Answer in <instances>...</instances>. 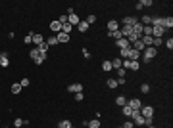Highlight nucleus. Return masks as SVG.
Returning <instances> with one entry per match:
<instances>
[{
  "label": "nucleus",
  "mask_w": 173,
  "mask_h": 128,
  "mask_svg": "<svg viewBox=\"0 0 173 128\" xmlns=\"http://www.w3.org/2000/svg\"><path fill=\"white\" fill-rule=\"evenodd\" d=\"M166 32V29L164 27H152V36L154 38H162V34Z\"/></svg>",
  "instance_id": "nucleus-7"
},
{
  "label": "nucleus",
  "mask_w": 173,
  "mask_h": 128,
  "mask_svg": "<svg viewBox=\"0 0 173 128\" xmlns=\"http://www.w3.org/2000/svg\"><path fill=\"white\" fill-rule=\"evenodd\" d=\"M23 124H25V121H23V119H15V121H13V126L18 128V126H23Z\"/></svg>",
  "instance_id": "nucleus-36"
},
{
  "label": "nucleus",
  "mask_w": 173,
  "mask_h": 128,
  "mask_svg": "<svg viewBox=\"0 0 173 128\" xmlns=\"http://www.w3.org/2000/svg\"><path fill=\"white\" fill-rule=\"evenodd\" d=\"M115 46H117L119 50H129V48H131V44H129V40H127V38H119V40H115Z\"/></svg>",
  "instance_id": "nucleus-6"
},
{
  "label": "nucleus",
  "mask_w": 173,
  "mask_h": 128,
  "mask_svg": "<svg viewBox=\"0 0 173 128\" xmlns=\"http://www.w3.org/2000/svg\"><path fill=\"white\" fill-rule=\"evenodd\" d=\"M162 27H164L166 31H167V29H171V27H173V19H171V17H164V25H162Z\"/></svg>",
  "instance_id": "nucleus-18"
},
{
  "label": "nucleus",
  "mask_w": 173,
  "mask_h": 128,
  "mask_svg": "<svg viewBox=\"0 0 173 128\" xmlns=\"http://www.w3.org/2000/svg\"><path fill=\"white\" fill-rule=\"evenodd\" d=\"M33 42H35V44H42V42H44V36H42V34H37V32H35V34H33Z\"/></svg>",
  "instance_id": "nucleus-17"
},
{
  "label": "nucleus",
  "mask_w": 173,
  "mask_h": 128,
  "mask_svg": "<svg viewBox=\"0 0 173 128\" xmlns=\"http://www.w3.org/2000/svg\"><path fill=\"white\" fill-rule=\"evenodd\" d=\"M60 128H71V121H67V119L62 121V122H60Z\"/></svg>",
  "instance_id": "nucleus-33"
},
{
  "label": "nucleus",
  "mask_w": 173,
  "mask_h": 128,
  "mask_svg": "<svg viewBox=\"0 0 173 128\" xmlns=\"http://www.w3.org/2000/svg\"><path fill=\"white\" fill-rule=\"evenodd\" d=\"M114 69V67H112V61H108V59H106V61H102V71H106V73H108V71H112Z\"/></svg>",
  "instance_id": "nucleus-23"
},
{
  "label": "nucleus",
  "mask_w": 173,
  "mask_h": 128,
  "mask_svg": "<svg viewBox=\"0 0 173 128\" xmlns=\"http://www.w3.org/2000/svg\"><path fill=\"white\" fill-rule=\"evenodd\" d=\"M137 17H133V15H127V17H123V25H127V27H133L135 23H137Z\"/></svg>",
  "instance_id": "nucleus-10"
},
{
  "label": "nucleus",
  "mask_w": 173,
  "mask_h": 128,
  "mask_svg": "<svg viewBox=\"0 0 173 128\" xmlns=\"http://www.w3.org/2000/svg\"><path fill=\"white\" fill-rule=\"evenodd\" d=\"M71 128H73V126H71Z\"/></svg>",
  "instance_id": "nucleus-47"
},
{
  "label": "nucleus",
  "mask_w": 173,
  "mask_h": 128,
  "mask_svg": "<svg viewBox=\"0 0 173 128\" xmlns=\"http://www.w3.org/2000/svg\"><path fill=\"white\" fill-rule=\"evenodd\" d=\"M142 29H144V27H142L141 23L137 21V23H135V25H133V34H137V36L141 38V36H142Z\"/></svg>",
  "instance_id": "nucleus-9"
},
{
  "label": "nucleus",
  "mask_w": 173,
  "mask_h": 128,
  "mask_svg": "<svg viewBox=\"0 0 173 128\" xmlns=\"http://www.w3.org/2000/svg\"><path fill=\"white\" fill-rule=\"evenodd\" d=\"M114 31H119V23L117 21H108V32H114Z\"/></svg>",
  "instance_id": "nucleus-14"
},
{
  "label": "nucleus",
  "mask_w": 173,
  "mask_h": 128,
  "mask_svg": "<svg viewBox=\"0 0 173 128\" xmlns=\"http://www.w3.org/2000/svg\"><path fill=\"white\" fill-rule=\"evenodd\" d=\"M19 92H21V84H19V82L12 84V94H19Z\"/></svg>",
  "instance_id": "nucleus-27"
},
{
  "label": "nucleus",
  "mask_w": 173,
  "mask_h": 128,
  "mask_svg": "<svg viewBox=\"0 0 173 128\" xmlns=\"http://www.w3.org/2000/svg\"><path fill=\"white\" fill-rule=\"evenodd\" d=\"M33 34H35V32H29V34L25 36V40H23L25 44H31V42H33Z\"/></svg>",
  "instance_id": "nucleus-37"
},
{
  "label": "nucleus",
  "mask_w": 173,
  "mask_h": 128,
  "mask_svg": "<svg viewBox=\"0 0 173 128\" xmlns=\"http://www.w3.org/2000/svg\"><path fill=\"white\" fill-rule=\"evenodd\" d=\"M112 67H114V69H121V58H115L114 61H112Z\"/></svg>",
  "instance_id": "nucleus-26"
},
{
  "label": "nucleus",
  "mask_w": 173,
  "mask_h": 128,
  "mask_svg": "<svg viewBox=\"0 0 173 128\" xmlns=\"http://www.w3.org/2000/svg\"><path fill=\"white\" fill-rule=\"evenodd\" d=\"M115 105H119V107L127 105V97H125V96H117V97H115Z\"/></svg>",
  "instance_id": "nucleus-16"
},
{
  "label": "nucleus",
  "mask_w": 173,
  "mask_h": 128,
  "mask_svg": "<svg viewBox=\"0 0 173 128\" xmlns=\"http://www.w3.org/2000/svg\"><path fill=\"white\" fill-rule=\"evenodd\" d=\"M19 84H21V88H25V86H29V84H31V80H29V78H21V80H19Z\"/></svg>",
  "instance_id": "nucleus-35"
},
{
  "label": "nucleus",
  "mask_w": 173,
  "mask_h": 128,
  "mask_svg": "<svg viewBox=\"0 0 173 128\" xmlns=\"http://www.w3.org/2000/svg\"><path fill=\"white\" fill-rule=\"evenodd\" d=\"M67 90H69L71 94H77V92H83V84H69V86H67Z\"/></svg>",
  "instance_id": "nucleus-8"
},
{
  "label": "nucleus",
  "mask_w": 173,
  "mask_h": 128,
  "mask_svg": "<svg viewBox=\"0 0 173 128\" xmlns=\"http://www.w3.org/2000/svg\"><path fill=\"white\" fill-rule=\"evenodd\" d=\"M119 84H117V80L115 78H108V88H117Z\"/></svg>",
  "instance_id": "nucleus-30"
},
{
  "label": "nucleus",
  "mask_w": 173,
  "mask_h": 128,
  "mask_svg": "<svg viewBox=\"0 0 173 128\" xmlns=\"http://www.w3.org/2000/svg\"><path fill=\"white\" fill-rule=\"evenodd\" d=\"M108 36H114L115 40H119V38H121V31H114V32H108Z\"/></svg>",
  "instance_id": "nucleus-31"
},
{
  "label": "nucleus",
  "mask_w": 173,
  "mask_h": 128,
  "mask_svg": "<svg viewBox=\"0 0 173 128\" xmlns=\"http://www.w3.org/2000/svg\"><path fill=\"white\" fill-rule=\"evenodd\" d=\"M81 52H83V56H85V58H87V59H89V58H90V52H89V50H87V48H83V50H81Z\"/></svg>",
  "instance_id": "nucleus-45"
},
{
  "label": "nucleus",
  "mask_w": 173,
  "mask_h": 128,
  "mask_svg": "<svg viewBox=\"0 0 173 128\" xmlns=\"http://www.w3.org/2000/svg\"><path fill=\"white\" fill-rule=\"evenodd\" d=\"M67 23H69L71 27H77V25H79V15L75 13V10H73V8H67Z\"/></svg>",
  "instance_id": "nucleus-2"
},
{
  "label": "nucleus",
  "mask_w": 173,
  "mask_h": 128,
  "mask_svg": "<svg viewBox=\"0 0 173 128\" xmlns=\"http://www.w3.org/2000/svg\"><path fill=\"white\" fill-rule=\"evenodd\" d=\"M71 29H73V27H71L69 23H64V25H62V32H65V34H69Z\"/></svg>",
  "instance_id": "nucleus-28"
},
{
  "label": "nucleus",
  "mask_w": 173,
  "mask_h": 128,
  "mask_svg": "<svg viewBox=\"0 0 173 128\" xmlns=\"http://www.w3.org/2000/svg\"><path fill=\"white\" fill-rule=\"evenodd\" d=\"M121 58L123 59H129V58H131V48H129V50H121Z\"/></svg>",
  "instance_id": "nucleus-32"
},
{
  "label": "nucleus",
  "mask_w": 173,
  "mask_h": 128,
  "mask_svg": "<svg viewBox=\"0 0 173 128\" xmlns=\"http://www.w3.org/2000/svg\"><path fill=\"white\" fill-rule=\"evenodd\" d=\"M0 58H2V52H0Z\"/></svg>",
  "instance_id": "nucleus-46"
},
{
  "label": "nucleus",
  "mask_w": 173,
  "mask_h": 128,
  "mask_svg": "<svg viewBox=\"0 0 173 128\" xmlns=\"http://www.w3.org/2000/svg\"><path fill=\"white\" fill-rule=\"evenodd\" d=\"M94 21H96V15H89V17H87V25H92Z\"/></svg>",
  "instance_id": "nucleus-38"
},
{
  "label": "nucleus",
  "mask_w": 173,
  "mask_h": 128,
  "mask_svg": "<svg viewBox=\"0 0 173 128\" xmlns=\"http://www.w3.org/2000/svg\"><path fill=\"white\" fill-rule=\"evenodd\" d=\"M60 23H62V25H64V23H67V13H64V15H62V17H60Z\"/></svg>",
  "instance_id": "nucleus-43"
},
{
  "label": "nucleus",
  "mask_w": 173,
  "mask_h": 128,
  "mask_svg": "<svg viewBox=\"0 0 173 128\" xmlns=\"http://www.w3.org/2000/svg\"><path fill=\"white\" fill-rule=\"evenodd\" d=\"M46 44H48V46H56V44H60V42H58V38H56V34H54V36H48V38H46Z\"/></svg>",
  "instance_id": "nucleus-22"
},
{
  "label": "nucleus",
  "mask_w": 173,
  "mask_h": 128,
  "mask_svg": "<svg viewBox=\"0 0 173 128\" xmlns=\"http://www.w3.org/2000/svg\"><path fill=\"white\" fill-rule=\"evenodd\" d=\"M139 113H141V115L144 117V119H152V117H154V107H152V105L141 107V109H139Z\"/></svg>",
  "instance_id": "nucleus-3"
},
{
  "label": "nucleus",
  "mask_w": 173,
  "mask_h": 128,
  "mask_svg": "<svg viewBox=\"0 0 173 128\" xmlns=\"http://www.w3.org/2000/svg\"><path fill=\"white\" fill-rule=\"evenodd\" d=\"M131 117H133V124H137V126H142V124L146 122V119H144L139 111H133V115H131Z\"/></svg>",
  "instance_id": "nucleus-4"
},
{
  "label": "nucleus",
  "mask_w": 173,
  "mask_h": 128,
  "mask_svg": "<svg viewBox=\"0 0 173 128\" xmlns=\"http://www.w3.org/2000/svg\"><path fill=\"white\" fill-rule=\"evenodd\" d=\"M33 61H35V63H37V65L44 63V61H46V54H42V52H40V54H38V56H37V59H33Z\"/></svg>",
  "instance_id": "nucleus-20"
},
{
  "label": "nucleus",
  "mask_w": 173,
  "mask_h": 128,
  "mask_svg": "<svg viewBox=\"0 0 173 128\" xmlns=\"http://www.w3.org/2000/svg\"><path fill=\"white\" fill-rule=\"evenodd\" d=\"M144 48H146V46L142 44V40H141V38L137 40V42H133V50H137V52H141V54H142V52H144Z\"/></svg>",
  "instance_id": "nucleus-13"
},
{
  "label": "nucleus",
  "mask_w": 173,
  "mask_h": 128,
  "mask_svg": "<svg viewBox=\"0 0 173 128\" xmlns=\"http://www.w3.org/2000/svg\"><path fill=\"white\" fill-rule=\"evenodd\" d=\"M141 92H142V94H148V92H150V86H148V84H142V86H141Z\"/></svg>",
  "instance_id": "nucleus-39"
},
{
  "label": "nucleus",
  "mask_w": 173,
  "mask_h": 128,
  "mask_svg": "<svg viewBox=\"0 0 173 128\" xmlns=\"http://www.w3.org/2000/svg\"><path fill=\"white\" fill-rule=\"evenodd\" d=\"M139 23H141V25H152V17H150V15H142V19L139 21Z\"/></svg>",
  "instance_id": "nucleus-19"
},
{
  "label": "nucleus",
  "mask_w": 173,
  "mask_h": 128,
  "mask_svg": "<svg viewBox=\"0 0 173 128\" xmlns=\"http://www.w3.org/2000/svg\"><path fill=\"white\" fill-rule=\"evenodd\" d=\"M56 38H58V42H69V34H65V32H58L56 34Z\"/></svg>",
  "instance_id": "nucleus-15"
},
{
  "label": "nucleus",
  "mask_w": 173,
  "mask_h": 128,
  "mask_svg": "<svg viewBox=\"0 0 173 128\" xmlns=\"http://www.w3.org/2000/svg\"><path fill=\"white\" fill-rule=\"evenodd\" d=\"M127 105L133 109V111H139V109L142 107V103H141V99H139V97H131V99H127Z\"/></svg>",
  "instance_id": "nucleus-5"
},
{
  "label": "nucleus",
  "mask_w": 173,
  "mask_h": 128,
  "mask_svg": "<svg viewBox=\"0 0 173 128\" xmlns=\"http://www.w3.org/2000/svg\"><path fill=\"white\" fill-rule=\"evenodd\" d=\"M10 65V58H8V52H2V58H0V67H8Z\"/></svg>",
  "instance_id": "nucleus-11"
},
{
  "label": "nucleus",
  "mask_w": 173,
  "mask_h": 128,
  "mask_svg": "<svg viewBox=\"0 0 173 128\" xmlns=\"http://www.w3.org/2000/svg\"><path fill=\"white\" fill-rule=\"evenodd\" d=\"M123 115H125V117H131V115H133V109L129 107V105H123Z\"/></svg>",
  "instance_id": "nucleus-29"
},
{
  "label": "nucleus",
  "mask_w": 173,
  "mask_h": 128,
  "mask_svg": "<svg viewBox=\"0 0 173 128\" xmlns=\"http://www.w3.org/2000/svg\"><path fill=\"white\" fill-rule=\"evenodd\" d=\"M50 31L58 34V32L62 31V23H60V21H52V23H50Z\"/></svg>",
  "instance_id": "nucleus-12"
},
{
  "label": "nucleus",
  "mask_w": 173,
  "mask_h": 128,
  "mask_svg": "<svg viewBox=\"0 0 173 128\" xmlns=\"http://www.w3.org/2000/svg\"><path fill=\"white\" fill-rule=\"evenodd\" d=\"M166 46H167V50H171V48H173V38H167L166 40Z\"/></svg>",
  "instance_id": "nucleus-41"
},
{
  "label": "nucleus",
  "mask_w": 173,
  "mask_h": 128,
  "mask_svg": "<svg viewBox=\"0 0 173 128\" xmlns=\"http://www.w3.org/2000/svg\"><path fill=\"white\" fill-rule=\"evenodd\" d=\"M29 54H31V59H37V56L40 54V52H38V48H33V50L29 52Z\"/></svg>",
  "instance_id": "nucleus-34"
},
{
  "label": "nucleus",
  "mask_w": 173,
  "mask_h": 128,
  "mask_svg": "<svg viewBox=\"0 0 173 128\" xmlns=\"http://www.w3.org/2000/svg\"><path fill=\"white\" fill-rule=\"evenodd\" d=\"M121 128H135V124H133V121H127L125 124H123Z\"/></svg>",
  "instance_id": "nucleus-42"
},
{
  "label": "nucleus",
  "mask_w": 173,
  "mask_h": 128,
  "mask_svg": "<svg viewBox=\"0 0 173 128\" xmlns=\"http://www.w3.org/2000/svg\"><path fill=\"white\" fill-rule=\"evenodd\" d=\"M87 126L89 128H100V119H92V121H89Z\"/></svg>",
  "instance_id": "nucleus-21"
},
{
  "label": "nucleus",
  "mask_w": 173,
  "mask_h": 128,
  "mask_svg": "<svg viewBox=\"0 0 173 128\" xmlns=\"http://www.w3.org/2000/svg\"><path fill=\"white\" fill-rule=\"evenodd\" d=\"M77 29L81 32H87V29H89V25H87V21H79V25H77Z\"/></svg>",
  "instance_id": "nucleus-24"
},
{
  "label": "nucleus",
  "mask_w": 173,
  "mask_h": 128,
  "mask_svg": "<svg viewBox=\"0 0 173 128\" xmlns=\"http://www.w3.org/2000/svg\"><path fill=\"white\" fill-rule=\"evenodd\" d=\"M37 48H38V52H42V54H46V52H48V48H50V46L46 44V40H44V42H42V44H38Z\"/></svg>",
  "instance_id": "nucleus-25"
},
{
  "label": "nucleus",
  "mask_w": 173,
  "mask_h": 128,
  "mask_svg": "<svg viewBox=\"0 0 173 128\" xmlns=\"http://www.w3.org/2000/svg\"><path fill=\"white\" fill-rule=\"evenodd\" d=\"M75 99H77V101H83V99H85L83 92H77V94H75Z\"/></svg>",
  "instance_id": "nucleus-40"
},
{
  "label": "nucleus",
  "mask_w": 173,
  "mask_h": 128,
  "mask_svg": "<svg viewBox=\"0 0 173 128\" xmlns=\"http://www.w3.org/2000/svg\"><path fill=\"white\" fill-rule=\"evenodd\" d=\"M156 54H158V50H156L154 46H148V48H144V52H142V61H144V63H148L152 58H156Z\"/></svg>",
  "instance_id": "nucleus-1"
},
{
  "label": "nucleus",
  "mask_w": 173,
  "mask_h": 128,
  "mask_svg": "<svg viewBox=\"0 0 173 128\" xmlns=\"http://www.w3.org/2000/svg\"><path fill=\"white\" fill-rule=\"evenodd\" d=\"M117 75H119V78H125V69H117Z\"/></svg>",
  "instance_id": "nucleus-44"
}]
</instances>
